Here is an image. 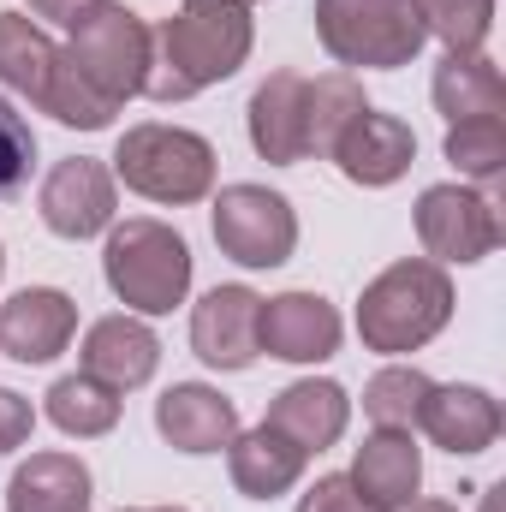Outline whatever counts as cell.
I'll list each match as a JSON object with an SVG mask.
<instances>
[{
	"label": "cell",
	"mask_w": 506,
	"mask_h": 512,
	"mask_svg": "<svg viewBox=\"0 0 506 512\" xmlns=\"http://www.w3.org/2000/svg\"><path fill=\"white\" fill-rule=\"evenodd\" d=\"M256 24L245 6H197L185 0L173 18L149 30V102H191L209 84H227L251 60Z\"/></svg>",
	"instance_id": "6da1fadb"
},
{
	"label": "cell",
	"mask_w": 506,
	"mask_h": 512,
	"mask_svg": "<svg viewBox=\"0 0 506 512\" xmlns=\"http://www.w3.org/2000/svg\"><path fill=\"white\" fill-rule=\"evenodd\" d=\"M447 316H453V280L429 256H405L381 268L358 298V334L370 352H387V358L429 346L447 328Z\"/></svg>",
	"instance_id": "7a4b0ae2"
},
{
	"label": "cell",
	"mask_w": 506,
	"mask_h": 512,
	"mask_svg": "<svg viewBox=\"0 0 506 512\" xmlns=\"http://www.w3.org/2000/svg\"><path fill=\"white\" fill-rule=\"evenodd\" d=\"M102 274H108V286H114V298L126 310H137V316H167L191 292V245L167 221L137 215V221L108 233Z\"/></svg>",
	"instance_id": "3957f363"
},
{
	"label": "cell",
	"mask_w": 506,
	"mask_h": 512,
	"mask_svg": "<svg viewBox=\"0 0 506 512\" xmlns=\"http://www.w3.org/2000/svg\"><path fill=\"white\" fill-rule=\"evenodd\" d=\"M114 173L126 179V191L149 197V203H203L215 191V143L185 126H131L114 149Z\"/></svg>",
	"instance_id": "277c9868"
},
{
	"label": "cell",
	"mask_w": 506,
	"mask_h": 512,
	"mask_svg": "<svg viewBox=\"0 0 506 512\" xmlns=\"http://www.w3.org/2000/svg\"><path fill=\"white\" fill-rule=\"evenodd\" d=\"M316 36L340 66L364 72L411 66L429 42L417 0H316Z\"/></svg>",
	"instance_id": "5b68a950"
},
{
	"label": "cell",
	"mask_w": 506,
	"mask_h": 512,
	"mask_svg": "<svg viewBox=\"0 0 506 512\" xmlns=\"http://www.w3.org/2000/svg\"><path fill=\"white\" fill-rule=\"evenodd\" d=\"M60 54L78 66V78L96 96L126 108L131 96H143V78H149V24L131 6H120V0H96L72 24V42Z\"/></svg>",
	"instance_id": "8992f818"
},
{
	"label": "cell",
	"mask_w": 506,
	"mask_h": 512,
	"mask_svg": "<svg viewBox=\"0 0 506 512\" xmlns=\"http://www.w3.org/2000/svg\"><path fill=\"white\" fill-rule=\"evenodd\" d=\"M215 245L245 268H280L298 251V215L268 185H227L215 197Z\"/></svg>",
	"instance_id": "52a82bcc"
},
{
	"label": "cell",
	"mask_w": 506,
	"mask_h": 512,
	"mask_svg": "<svg viewBox=\"0 0 506 512\" xmlns=\"http://www.w3.org/2000/svg\"><path fill=\"white\" fill-rule=\"evenodd\" d=\"M417 239L429 262H483L501 251V209L489 191H465V185H429L417 197Z\"/></svg>",
	"instance_id": "ba28073f"
},
{
	"label": "cell",
	"mask_w": 506,
	"mask_h": 512,
	"mask_svg": "<svg viewBox=\"0 0 506 512\" xmlns=\"http://www.w3.org/2000/svg\"><path fill=\"white\" fill-rule=\"evenodd\" d=\"M36 209H42L48 233H60V239H96V233L114 227V209H120L114 173L102 161H90V155H72V161H60L42 179Z\"/></svg>",
	"instance_id": "9c48e42d"
},
{
	"label": "cell",
	"mask_w": 506,
	"mask_h": 512,
	"mask_svg": "<svg viewBox=\"0 0 506 512\" xmlns=\"http://www.w3.org/2000/svg\"><path fill=\"white\" fill-rule=\"evenodd\" d=\"M256 346L280 364H322L340 352V310L322 292H280L262 298L256 316Z\"/></svg>",
	"instance_id": "30bf717a"
},
{
	"label": "cell",
	"mask_w": 506,
	"mask_h": 512,
	"mask_svg": "<svg viewBox=\"0 0 506 512\" xmlns=\"http://www.w3.org/2000/svg\"><path fill=\"white\" fill-rule=\"evenodd\" d=\"M78 334V304L60 286H24L0 310V352L18 364H54Z\"/></svg>",
	"instance_id": "8fae6325"
},
{
	"label": "cell",
	"mask_w": 506,
	"mask_h": 512,
	"mask_svg": "<svg viewBox=\"0 0 506 512\" xmlns=\"http://www.w3.org/2000/svg\"><path fill=\"white\" fill-rule=\"evenodd\" d=\"M256 316H262V298L251 286H215L203 292V304L191 310V352L209 364V370H251L256 364Z\"/></svg>",
	"instance_id": "7c38bea8"
},
{
	"label": "cell",
	"mask_w": 506,
	"mask_h": 512,
	"mask_svg": "<svg viewBox=\"0 0 506 512\" xmlns=\"http://www.w3.org/2000/svg\"><path fill=\"white\" fill-rule=\"evenodd\" d=\"M328 161L352 179V185H393V179H405L411 173V161H417V137L405 120H393V114H376V108H364L352 126L340 131V143L328 149Z\"/></svg>",
	"instance_id": "4fadbf2b"
},
{
	"label": "cell",
	"mask_w": 506,
	"mask_h": 512,
	"mask_svg": "<svg viewBox=\"0 0 506 512\" xmlns=\"http://www.w3.org/2000/svg\"><path fill=\"white\" fill-rule=\"evenodd\" d=\"M352 489L370 512H399L417 501L423 489V453L411 441V429H376L364 435L358 459H352Z\"/></svg>",
	"instance_id": "5bb4252c"
},
{
	"label": "cell",
	"mask_w": 506,
	"mask_h": 512,
	"mask_svg": "<svg viewBox=\"0 0 506 512\" xmlns=\"http://www.w3.org/2000/svg\"><path fill=\"white\" fill-rule=\"evenodd\" d=\"M423 435L435 447H447L453 459H471V453H489L501 441V405L489 387L453 382V387H429L423 399Z\"/></svg>",
	"instance_id": "9a60e30c"
},
{
	"label": "cell",
	"mask_w": 506,
	"mask_h": 512,
	"mask_svg": "<svg viewBox=\"0 0 506 512\" xmlns=\"http://www.w3.org/2000/svg\"><path fill=\"white\" fill-rule=\"evenodd\" d=\"M155 429L179 453H221L239 435V405L203 382H179L155 399Z\"/></svg>",
	"instance_id": "2e32d148"
},
{
	"label": "cell",
	"mask_w": 506,
	"mask_h": 512,
	"mask_svg": "<svg viewBox=\"0 0 506 512\" xmlns=\"http://www.w3.org/2000/svg\"><path fill=\"white\" fill-rule=\"evenodd\" d=\"M304 90H310V78L268 72L251 96V114H245L251 120V149L262 161H274V167L310 161V143H304Z\"/></svg>",
	"instance_id": "e0dca14e"
},
{
	"label": "cell",
	"mask_w": 506,
	"mask_h": 512,
	"mask_svg": "<svg viewBox=\"0 0 506 512\" xmlns=\"http://www.w3.org/2000/svg\"><path fill=\"white\" fill-rule=\"evenodd\" d=\"M262 423L280 429L292 447L322 453V447H334V441L346 435V423H352V399H346V387L340 382H316V376H310V382L280 387Z\"/></svg>",
	"instance_id": "ac0fdd59"
},
{
	"label": "cell",
	"mask_w": 506,
	"mask_h": 512,
	"mask_svg": "<svg viewBox=\"0 0 506 512\" xmlns=\"http://www.w3.org/2000/svg\"><path fill=\"white\" fill-rule=\"evenodd\" d=\"M161 364V340L137 322V316H102L90 334H84V376L108 382L114 393L143 387Z\"/></svg>",
	"instance_id": "d6986e66"
},
{
	"label": "cell",
	"mask_w": 506,
	"mask_h": 512,
	"mask_svg": "<svg viewBox=\"0 0 506 512\" xmlns=\"http://www.w3.org/2000/svg\"><path fill=\"white\" fill-rule=\"evenodd\" d=\"M6 512H90V465L78 453H30L6 483Z\"/></svg>",
	"instance_id": "ffe728a7"
},
{
	"label": "cell",
	"mask_w": 506,
	"mask_h": 512,
	"mask_svg": "<svg viewBox=\"0 0 506 512\" xmlns=\"http://www.w3.org/2000/svg\"><path fill=\"white\" fill-rule=\"evenodd\" d=\"M304 447H292L280 429H268V423H256L245 435H233L227 441V465H233V489L239 495H251V501H274V495H286L298 477H304Z\"/></svg>",
	"instance_id": "44dd1931"
},
{
	"label": "cell",
	"mask_w": 506,
	"mask_h": 512,
	"mask_svg": "<svg viewBox=\"0 0 506 512\" xmlns=\"http://www.w3.org/2000/svg\"><path fill=\"white\" fill-rule=\"evenodd\" d=\"M435 108L447 114V126L453 120H483V114H506V78L501 66L483 54V48H471V54H447L441 66H435Z\"/></svg>",
	"instance_id": "7402d4cb"
},
{
	"label": "cell",
	"mask_w": 506,
	"mask_h": 512,
	"mask_svg": "<svg viewBox=\"0 0 506 512\" xmlns=\"http://www.w3.org/2000/svg\"><path fill=\"white\" fill-rule=\"evenodd\" d=\"M54 60H60V48H54L24 12H0V84H6V90L42 102Z\"/></svg>",
	"instance_id": "603a6c76"
},
{
	"label": "cell",
	"mask_w": 506,
	"mask_h": 512,
	"mask_svg": "<svg viewBox=\"0 0 506 512\" xmlns=\"http://www.w3.org/2000/svg\"><path fill=\"white\" fill-rule=\"evenodd\" d=\"M364 108L370 102H364V84L352 72L310 78V90H304V143H310V155H328L340 143V131L352 126Z\"/></svg>",
	"instance_id": "cb8c5ba5"
},
{
	"label": "cell",
	"mask_w": 506,
	"mask_h": 512,
	"mask_svg": "<svg viewBox=\"0 0 506 512\" xmlns=\"http://www.w3.org/2000/svg\"><path fill=\"white\" fill-rule=\"evenodd\" d=\"M48 417H54V429L90 441V435H108L120 423V393L78 370V376H60L48 387Z\"/></svg>",
	"instance_id": "d4e9b609"
},
{
	"label": "cell",
	"mask_w": 506,
	"mask_h": 512,
	"mask_svg": "<svg viewBox=\"0 0 506 512\" xmlns=\"http://www.w3.org/2000/svg\"><path fill=\"white\" fill-rule=\"evenodd\" d=\"M447 161L477 179V185H501L506 173V120L483 114V120H453L447 126Z\"/></svg>",
	"instance_id": "484cf974"
},
{
	"label": "cell",
	"mask_w": 506,
	"mask_h": 512,
	"mask_svg": "<svg viewBox=\"0 0 506 512\" xmlns=\"http://www.w3.org/2000/svg\"><path fill=\"white\" fill-rule=\"evenodd\" d=\"M36 108H42V114H54L60 126H78V131H108V126H114V114H120L108 96H96V90L78 78V66H72L66 54L54 60L48 90H42V102H36Z\"/></svg>",
	"instance_id": "4316f807"
},
{
	"label": "cell",
	"mask_w": 506,
	"mask_h": 512,
	"mask_svg": "<svg viewBox=\"0 0 506 512\" xmlns=\"http://www.w3.org/2000/svg\"><path fill=\"white\" fill-rule=\"evenodd\" d=\"M429 376L417 364H387L381 376H370L364 387V411L376 417V429H411L423 417V399H429Z\"/></svg>",
	"instance_id": "83f0119b"
},
{
	"label": "cell",
	"mask_w": 506,
	"mask_h": 512,
	"mask_svg": "<svg viewBox=\"0 0 506 512\" xmlns=\"http://www.w3.org/2000/svg\"><path fill=\"white\" fill-rule=\"evenodd\" d=\"M417 12H423V30L447 42V54L483 48L495 24V0H417Z\"/></svg>",
	"instance_id": "f1b7e54d"
},
{
	"label": "cell",
	"mask_w": 506,
	"mask_h": 512,
	"mask_svg": "<svg viewBox=\"0 0 506 512\" xmlns=\"http://www.w3.org/2000/svg\"><path fill=\"white\" fill-rule=\"evenodd\" d=\"M30 167H36V131H30V120L0 96V197L24 191V185H30Z\"/></svg>",
	"instance_id": "f546056e"
},
{
	"label": "cell",
	"mask_w": 506,
	"mask_h": 512,
	"mask_svg": "<svg viewBox=\"0 0 506 512\" xmlns=\"http://www.w3.org/2000/svg\"><path fill=\"white\" fill-rule=\"evenodd\" d=\"M298 512H370V507L358 501L352 477H316V483H310V495L298 501Z\"/></svg>",
	"instance_id": "4dcf8cb0"
},
{
	"label": "cell",
	"mask_w": 506,
	"mask_h": 512,
	"mask_svg": "<svg viewBox=\"0 0 506 512\" xmlns=\"http://www.w3.org/2000/svg\"><path fill=\"white\" fill-rule=\"evenodd\" d=\"M30 429H36L30 399H24V393H12V387H0V453L24 447V441H30Z\"/></svg>",
	"instance_id": "1f68e13d"
},
{
	"label": "cell",
	"mask_w": 506,
	"mask_h": 512,
	"mask_svg": "<svg viewBox=\"0 0 506 512\" xmlns=\"http://www.w3.org/2000/svg\"><path fill=\"white\" fill-rule=\"evenodd\" d=\"M90 6H96V0H30V12H36V18H54V24H78Z\"/></svg>",
	"instance_id": "d6a6232c"
},
{
	"label": "cell",
	"mask_w": 506,
	"mask_h": 512,
	"mask_svg": "<svg viewBox=\"0 0 506 512\" xmlns=\"http://www.w3.org/2000/svg\"><path fill=\"white\" fill-rule=\"evenodd\" d=\"M399 512H459V507H447V501H411V507H399Z\"/></svg>",
	"instance_id": "836d02e7"
},
{
	"label": "cell",
	"mask_w": 506,
	"mask_h": 512,
	"mask_svg": "<svg viewBox=\"0 0 506 512\" xmlns=\"http://www.w3.org/2000/svg\"><path fill=\"white\" fill-rule=\"evenodd\" d=\"M501 495L506 489H489V495H483V512H501Z\"/></svg>",
	"instance_id": "e575fe53"
},
{
	"label": "cell",
	"mask_w": 506,
	"mask_h": 512,
	"mask_svg": "<svg viewBox=\"0 0 506 512\" xmlns=\"http://www.w3.org/2000/svg\"><path fill=\"white\" fill-rule=\"evenodd\" d=\"M197 6H245V12H251L256 0H197Z\"/></svg>",
	"instance_id": "d590c367"
},
{
	"label": "cell",
	"mask_w": 506,
	"mask_h": 512,
	"mask_svg": "<svg viewBox=\"0 0 506 512\" xmlns=\"http://www.w3.org/2000/svg\"><path fill=\"white\" fill-rule=\"evenodd\" d=\"M149 512H185V507H149Z\"/></svg>",
	"instance_id": "8d00e7d4"
},
{
	"label": "cell",
	"mask_w": 506,
	"mask_h": 512,
	"mask_svg": "<svg viewBox=\"0 0 506 512\" xmlns=\"http://www.w3.org/2000/svg\"><path fill=\"white\" fill-rule=\"evenodd\" d=\"M0 274H6V245H0Z\"/></svg>",
	"instance_id": "74e56055"
}]
</instances>
